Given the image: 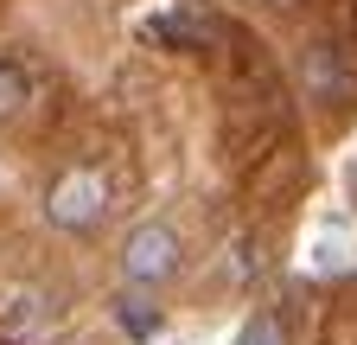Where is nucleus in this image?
I'll list each match as a JSON object with an SVG mask.
<instances>
[{
  "label": "nucleus",
  "instance_id": "nucleus-4",
  "mask_svg": "<svg viewBox=\"0 0 357 345\" xmlns=\"http://www.w3.org/2000/svg\"><path fill=\"white\" fill-rule=\"evenodd\" d=\"M52 326H58V307H52L45 288L0 294V339L7 345H38V339H52Z\"/></svg>",
  "mask_w": 357,
  "mask_h": 345
},
{
  "label": "nucleus",
  "instance_id": "nucleus-8",
  "mask_svg": "<svg viewBox=\"0 0 357 345\" xmlns=\"http://www.w3.org/2000/svg\"><path fill=\"white\" fill-rule=\"evenodd\" d=\"M312 263H319V269H344V263H351V243L326 230V237H319V249H312Z\"/></svg>",
  "mask_w": 357,
  "mask_h": 345
},
{
  "label": "nucleus",
  "instance_id": "nucleus-9",
  "mask_svg": "<svg viewBox=\"0 0 357 345\" xmlns=\"http://www.w3.org/2000/svg\"><path fill=\"white\" fill-rule=\"evenodd\" d=\"M249 7H268V13H287V7H300V0H249Z\"/></svg>",
  "mask_w": 357,
  "mask_h": 345
},
{
  "label": "nucleus",
  "instance_id": "nucleus-6",
  "mask_svg": "<svg viewBox=\"0 0 357 345\" xmlns=\"http://www.w3.org/2000/svg\"><path fill=\"white\" fill-rule=\"evenodd\" d=\"M236 345H294V339H287L281 314H255V320L243 326V339H236Z\"/></svg>",
  "mask_w": 357,
  "mask_h": 345
},
{
  "label": "nucleus",
  "instance_id": "nucleus-3",
  "mask_svg": "<svg viewBox=\"0 0 357 345\" xmlns=\"http://www.w3.org/2000/svg\"><path fill=\"white\" fill-rule=\"evenodd\" d=\"M294 77H300V90H306L312 103H344V96H351V83H357L338 38H312V45H300Z\"/></svg>",
  "mask_w": 357,
  "mask_h": 345
},
{
  "label": "nucleus",
  "instance_id": "nucleus-7",
  "mask_svg": "<svg viewBox=\"0 0 357 345\" xmlns=\"http://www.w3.org/2000/svg\"><path fill=\"white\" fill-rule=\"evenodd\" d=\"M115 314H121V326H128L134 339H153V332H160V314H147V307H141V300H121V307H115Z\"/></svg>",
  "mask_w": 357,
  "mask_h": 345
},
{
  "label": "nucleus",
  "instance_id": "nucleus-5",
  "mask_svg": "<svg viewBox=\"0 0 357 345\" xmlns=\"http://www.w3.org/2000/svg\"><path fill=\"white\" fill-rule=\"evenodd\" d=\"M32 96H38L32 71H26L20 58H0V128H7V122H20V115L32 109Z\"/></svg>",
  "mask_w": 357,
  "mask_h": 345
},
{
  "label": "nucleus",
  "instance_id": "nucleus-2",
  "mask_svg": "<svg viewBox=\"0 0 357 345\" xmlns=\"http://www.w3.org/2000/svg\"><path fill=\"white\" fill-rule=\"evenodd\" d=\"M109 205H115V192H109L102 166H64L58 179L45 186V218H52L58 230H70V237L96 230L109 218Z\"/></svg>",
  "mask_w": 357,
  "mask_h": 345
},
{
  "label": "nucleus",
  "instance_id": "nucleus-1",
  "mask_svg": "<svg viewBox=\"0 0 357 345\" xmlns=\"http://www.w3.org/2000/svg\"><path fill=\"white\" fill-rule=\"evenodd\" d=\"M178 269H185V237H178V224L141 218V224L121 237V281H128V288L153 294V288H166Z\"/></svg>",
  "mask_w": 357,
  "mask_h": 345
}]
</instances>
